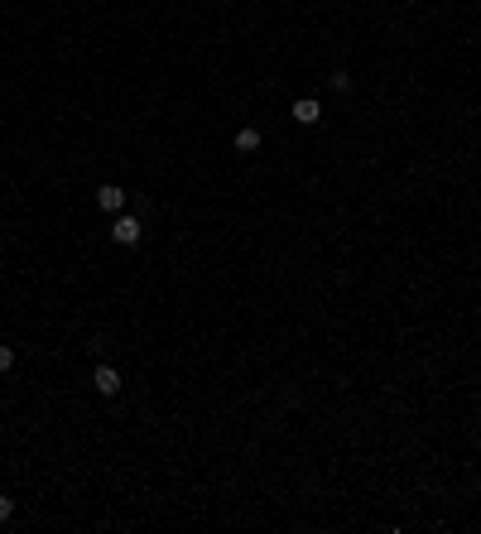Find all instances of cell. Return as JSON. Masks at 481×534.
Here are the masks:
<instances>
[{
	"instance_id": "1",
	"label": "cell",
	"mask_w": 481,
	"mask_h": 534,
	"mask_svg": "<svg viewBox=\"0 0 481 534\" xmlns=\"http://www.w3.org/2000/svg\"><path fill=\"white\" fill-rule=\"evenodd\" d=\"M140 236H145V226H140V217H130V212H116V221H111V241H116V246H140Z\"/></svg>"
},
{
	"instance_id": "2",
	"label": "cell",
	"mask_w": 481,
	"mask_h": 534,
	"mask_svg": "<svg viewBox=\"0 0 481 534\" xmlns=\"http://www.w3.org/2000/svg\"><path fill=\"white\" fill-rule=\"evenodd\" d=\"M96 208H106V212H125V188H120V183H101V188H96Z\"/></svg>"
},
{
	"instance_id": "3",
	"label": "cell",
	"mask_w": 481,
	"mask_h": 534,
	"mask_svg": "<svg viewBox=\"0 0 481 534\" xmlns=\"http://www.w3.org/2000/svg\"><path fill=\"white\" fill-rule=\"evenodd\" d=\"M92 385H96V395H120V371L116 366H96Z\"/></svg>"
},
{
	"instance_id": "4",
	"label": "cell",
	"mask_w": 481,
	"mask_h": 534,
	"mask_svg": "<svg viewBox=\"0 0 481 534\" xmlns=\"http://www.w3.org/2000/svg\"><path fill=\"white\" fill-rule=\"evenodd\" d=\"M293 120H298V125H318V120H323V107H318L313 97H298V102H293Z\"/></svg>"
},
{
	"instance_id": "5",
	"label": "cell",
	"mask_w": 481,
	"mask_h": 534,
	"mask_svg": "<svg viewBox=\"0 0 481 534\" xmlns=\"http://www.w3.org/2000/svg\"><path fill=\"white\" fill-rule=\"evenodd\" d=\"M236 149H241V154L260 149V130H255V125H241V130H236Z\"/></svg>"
},
{
	"instance_id": "6",
	"label": "cell",
	"mask_w": 481,
	"mask_h": 534,
	"mask_svg": "<svg viewBox=\"0 0 481 534\" xmlns=\"http://www.w3.org/2000/svg\"><path fill=\"white\" fill-rule=\"evenodd\" d=\"M332 87L347 92V87H352V73H347V68H332Z\"/></svg>"
},
{
	"instance_id": "7",
	"label": "cell",
	"mask_w": 481,
	"mask_h": 534,
	"mask_svg": "<svg viewBox=\"0 0 481 534\" xmlns=\"http://www.w3.org/2000/svg\"><path fill=\"white\" fill-rule=\"evenodd\" d=\"M15 366V347H0V371H10Z\"/></svg>"
},
{
	"instance_id": "8",
	"label": "cell",
	"mask_w": 481,
	"mask_h": 534,
	"mask_svg": "<svg viewBox=\"0 0 481 534\" xmlns=\"http://www.w3.org/2000/svg\"><path fill=\"white\" fill-rule=\"evenodd\" d=\"M10 515H15V501H10V496H0V525H5Z\"/></svg>"
}]
</instances>
